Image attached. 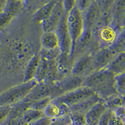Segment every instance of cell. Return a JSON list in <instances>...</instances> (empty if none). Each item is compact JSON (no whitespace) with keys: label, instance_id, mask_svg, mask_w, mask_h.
<instances>
[{"label":"cell","instance_id":"1","mask_svg":"<svg viewBox=\"0 0 125 125\" xmlns=\"http://www.w3.org/2000/svg\"><path fill=\"white\" fill-rule=\"evenodd\" d=\"M83 86L90 88L103 101L117 94L115 88V74L106 68L94 71L84 78Z\"/></svg>","mask_w":125,"mask_h":125},{"label":"cell","instance_id":"2","mask_svg":"<svg viewBox=\"0 0 125 125\" xmlns=\"http://www.w3.org/2000/svg\"><path fill=\"white\" fill-rule=\"evenodd\" d=\"M38 81L34 79L28 82L10 88L0 94V106H13L22 101L28 95L33 88L38 84Z\"/></svg>","mask_w":125,"mask_h":125},{"label":"cell","instance_id":"3","mask_svg":"<svg viewBox=\"0 0 125 125\" xmlns=\"http://www.w3.org/2000/svg\"><path fill=\"white\" fill-rule=\"evenodd\" d=\"M66 24L71 40V50L70 56L71 58L74 60L77 41L84 29L83 14L76 6L67 15Z\"/></svg>","mask_w":125,"mask_h":125},{"label":"cell","instance_id":"4","mask_svg":"<svg viewBox=\"0 0 125 125\" xmlns=\"http://www.w3.org/2000/svg\"><path fill=\"white\" fill-rule=\"evenodd\" d=\"M58 97V93L56 83H38L23 101L31 103L46 98H51L54 100Z\"/></svg>","mask_w":125,"mask_h":125},{"label":"cell","instance_id":"5","mask_svg":"<svg viewBox=\"0 0 125 125\" xmlns=\"http://www.w3.org/2000/svg\"><path fill=\"white\" fill-rule=\"evenodd\" d=\"M94 92L90 88L82 86L76 90L66 93L63 95L54 99V101L64 104L68 107H71L78 103L83 101L94 94Z\"/></svg>","mask_w":125,"mask_h":125},{"label":"cell","instance_id":"6","mask_svg":"<svg viewBox=\"0 0 125 125\" xmlns=\"http://www.w3.org/2000/svg\"><path fill=\"white\" fill-rule=\"evenodd\" d=\"M119 33L111 24L104 25L97 29V39L101 48H109L118 40Z\"/></svg>","mask_w":125,"mask_h":125},{"label":"cell","instance_id":"7","mask_svg":"<svg viewBox=\"0 0 125 125\" xmlns=\"http://www.w3.org/2000/svg\"><path fill=\"white\" fill-rule=\"evenodd\" d=\"M93 72H94L93 55L90 54H84L78 60L74 61L71 69V74L85 78Z\"/></svg>","mask_w":125,"mask_h":125},{"label":"cell","instance_id":"8","mask_svg":"<svg viewBox=\"0 0 125 125\" xmlns=\"http://www.w3.org/2000/svg\"><path fill=\"white\" fill-rule=\"evenodd\" d=\"M68 14L64 12L55 32L60 40V49L61 53L70 54L71 50V40L67 27Z\"/></svg>","mask_w":125,"mask_h":125},{"label":"cell","instance_id":"9","mask_svg":"<svg viewBox=\"0 0 125 125\" xmlns=\"http://www.w3.org/2000/svg\"><path fill=\"white\" fill-rule=\"evenodd\" d=\"M84 78L70 74L56 83L58 97L83 86Z\"/></svg>","mask_w":125,"mask_h":125},{"label":"cell","instance_id":"10","mask_svg":"<svg viewBox=\"0 0 125 125\" xmlns=\"http://www.w3.org/2000/svg\"><path fill=\"white\" fill-rule=\"evenodd\" d=\"M83 14L84 28L93 31L100 23L101 12L96 1H92L90 6Z\"/></svg>","mask_w":125,"mask_h":125},{"label":"cell","instance_id":"11","mask_svg":"<svg viewBox=\"0 0 125 125\" xmlns=\"http://www.w3.org/2000/svg\"><path fill=\"white\" fill-rule=\"evenodd\" d=\"M64 13L62 1H57L56 4L50 17L41 23L44 33L55 31Z\"/></svg>","mask_w":125,"mask_h":125},{"label":"cell","instance_id":"12","mask_svg":"<svg viewBox=\"0 0 125 125\" xmlns=\"http://www.w3.org/2000/svg\"><path fill=\"white\" fill-rule=\"evenodd\" d=\"M115 57L109 48L100 49L94 55H93V66L94 71L106 68Z\"/></svg>","mask_w":125,"mask_h":125},{"label":"cell","instance_id":"13","mask_svg":"<svg viewBox=\"0 0 125 125\" xmlns=\"http://www.w3.org/2000/svg\"><path fill=\"white\" fill-rule=\"evenodd\" d=\"M70 108L64 104L60 103L52 100L44 109V114L46 117L51 119H56L69 115Z\"/></svg>","mask_w":125,"mask_h":125},{"label":"cell","instance_id":"14","mask_svg":"<svg viewBox=\"0 0 125 125\" xmlns=\"http://www.w3.org/2000/svg\"><path fill=\"white\" fill-rule=\"evenodd\" d=\"M56 62L60 80L65 76L71 74L74 61L71 58L70 54L61 53L56 58Z\"/></svg>","mask_w":125,"mask_h":125},{"label":"cell","instance_id":"15","mask_svg":"<svg viewBox=\"0 0 125 125\" xmlns=\"http://www.w3.org/2000/svg\"><path fill=\"white\" fill-rule=\"evenodd\" d=\"M106 109L104 101L101 100L97 103L85 115L87 125H98L100 118Z\"/></svg>","mask_w":125,"mask_h":125},{"label":"cell","instance_id":"16","mask_svg":"<svg viewBox=\"0 0 125 125\" xmlns=\"http://www.w3.org/2000/svg\"><path fill=\"white\" fill-rule=\"evenodd\" d=\"M101 100L99 96L94 94L92 96L70 107V113H79L86 115L94 105Z\"/></svg>","mask_w":125,"mask_h":125},{"label":"cell","instance_id":"17","mask_svg":"<svg viewBox=\"0 0 125 125\" xmlns=\"http://www.w3.org/2000/svg\"><path fill=\"white\" fill-rule=\"evenodd\" d=\"M42 49L53 50L60 48V40L55 31L44 32L41 40Z\"/></svg>","mask_w":125,"mask_h":125},{"label":"cell","instance_id":"18","mask_svg":"<svg viewBox=\"0 0 125 125\" xmlns=\"http://www.w3.org/2000/svg\"><path fill=\"white\" fill-rule=\"evenodd\" d=\"M56 3L57 1L53 0L45 3L33 14V20L38 23H43L50 17Z\"/></svg>","mask_w":125,"mask_h":125},{"label":"cell","instance_id":"19","mask_svg":"<svg viewBox=\"0 0 125 125\" xmlns=\"http://www.w3.org/2000/svg\"><path fill=\"white\" fill-rule=\"evenodd\" d=\"M106 69L115 75L125 73V53L122 52L116 56Z\"/></svg>","mask_w":125,"mask_h":125},{"label":"cell","instance_id":"20","mask_svg":"<svg viewBox=\"0 0 125 125\" xmlns=\"http://www.w3.org/2000/svg\"><path fill=\"white\" fill-rule=\"evenodd\" d=\"M40 55L39 53L34 54L31 58L25 70L23 82H28L34 80L40 65Z\"/></svg>","mask_w":125,"mask_h":125},{"label":"cell","instance_id":"21","mask_svg":"<svg viewBox=\"0 0 125 125\" xmlns=\"http://www.w3.org/2000/svg\"><path fill=\"white\" fill-rule=\"evenodd\" d=\"M104 104L107 109L113 112L118 108L125 106V96L115 94L106 100Z\"/></svg>","mask_w":125,"mask_h":125},{"label":"cell","instance_id":"22","mask_svg":"<svg viewBox=\"0 0 125 125\" xmlns=\"http://www.w3.org/2000/svg\"><path fill=\"white\" fill-rule=\"evenodd\" d=\"M29 108H30V103L24 102L23 101H20L12 106L11 110L8 118H14L22 116L24 112Z\"/></svg>","mask_w":125,"mask_h":125},{"label":"cell","instance_id":"23","mask_svg":"<svg viewBox=\"0 0 125 125\" xmlns=\"http://www.w3.org/2000/svg\"><path fill=\"white\" fill-rule=\"evenodd\" d=\"M23 5H24L23 1H16V0L7 1L4 12L8 13L13 18H14L22 10Z\"/></svg>","mask_w":125,"mask_h":125},{"label":"cell","instance_id":"24","mask_svg":"<svg viewBox=\"0 0 125 125\" xmlns=\"http://www.w3.org/2000/svg\"><path fill=\"white\" fill-rule=\"evenodd\" d=\"M24 121L28 125L32 123L33 122L38 121L39 119L45 116L43 111H38L36 109L29 108L24 112L23 115L22 116Z\"/></svg>","mask_w":125,"mask_h":125},{"label":"cell","instance_id":"25","mask_svg":"<svg viewBox=\"0 0 125 125\" xmlns=\"http://www.w3.org/2000/svg\"><path fill=\"white\" fill-rule=\"evenodd\" d=\"M125 33L123 31L119 34L118 40L111 47L109 48L110 50L115 56L118 55L119 53L125 52Z\"/></svg>","mask_w":125,"mask_h":125},{"label":"cell","instance_id":"26","mask_svg":"<svg viewBox=\"0 0 125 125\" xmlns=\"http://www.w3.org/2000/svg\"><path fill=\"white\" fill-rule=\"evenodd\" d=\"M115 88L117 94L125 96V73L115 75Z\"/></svg>","mask_w":125,"mask_h":125},{"label":"cell","instance_id":"27","mask_svg":"<svg viewBox=\"0 0 125 125\" xmlns=\"http://www.w3.org/2000/svg\"><path fill=\"white\" fill-rule=\"evenodd\" d=\"M52 100H53L51 98H46L42 100L33 101L30 103V108L44 112V109Z\"/></svg>","mask_w":125,"mask_h":125},{"label":"cell","instance_id":"28","mask_svg":"<svg viewBox=\"0 0 125 125\" xmlns=\"http://www.w3.org/2000/svg\"><path fill=\"white\" fill-rule=\"evenodd\" d=\"M61 53V51L60 48H57L53 50H46L41 48V50L39 53L40 56L45 60L50 61V60H56Z\"/></svg>","mask_w":125,"mask_h":125},{"label":"cell","instance_id":"29","mask_svg":"<svg viewBox=\"0 0 125 125\" xmlns=\"http://www.w3.org/2000/svg\"><path fill=\"white\" fill-rule=\"evenodd\" d=\"M71 123L73 125H86V119L85 115L79 113H70L69 115Z\"/></svg>","mask_w":125,"mask_h":125},{"label":"cell","instance_id":"30","mask_svg":"<svg viewBox=\"0 0 125 125\" xmlns=\"http://www.w3.org/2000/svg\"><path fill=\"white\" fill-rule=\"evenodd\" d=\"M14 18L6 12L0 14V30L6 28L11 23Z\"/></svg>","mask_w":125,"mask_h":125},{"label":"cell","instance_id":"31","mask_svg":"<svg viewBox=\"0 0 125 125\" xmlns=\"http://www.w3.org/2000/svg\"><path fill=\"white\" fill-rule=\"evenodd\" d=\"M11 108V106H0V125H3L7 119Z\"/></svg>","mask_w":125,"mask_h":125},{"label":"cell","instance_id":"32","mask_svg":"<svg viewBox=\"0 0 125 125\" xmlns=\"http://www.w3.org/2000/svg\"><path fill=\"white\" fill-rule=\"evenodd\" d=\"M2 125H28L23 119V116L14 118H7Z\"/></svg>","mask_w":125,"mask_h":125},{"label":"cell","instance_id":"33","mask_svg":"<svg viewBox=\"0 0 125 125\" xmlns=\"http://www.w3.org/2000/svg\"><path fill=\"white\" fill-rule=\"evenodd\" d=\"M113 115V111L106 109L102 116L100 118V120L98 121V125H109V120Z\"/></svg>","mask_w":125,"mask_h":125},{"label":"cell","instance_id":"34","mask_svg":"<svg viewBox=\"0 0 125 125\" xmlns=\"http://www.w3.org/2000/svg\"><path fill=\"white\" fill-rule=\"evenodd\" d=\"M71 124V120L69 115L56 119H51L50 125H69Z\"/></svg>","mask_w":125,"mask_h":125},{"label":"cell","instance_id":"35","mask_svg":"<svg viewBox=\"0 0 125 125\" xmlns=\"http://www.w3.org/2000/svg\"><path fill=\"white\" fill-rule=\"evenodd\" d=\"M92 1H86V0H79L76 1L75 6L81 13H83L90 6Z\"/></svg>","mask_w":125,"mask_h":125},{"label":"cell","instance_id":"36","mask_svg":"<svg viewBox=\"0 0 125 125\" xmlns=\"http://www.w3.org/2000/svg\"><path fill=\"white\" fill-rule=\"evenodd\" d=\"M76 1L74 0H64L62 1V8L64 10V11L66 13L68 14L73 9L75 6Z\"/></svg>","mask_w":125,"mask_h":125},{"label":"cell","instance_id":"37","mask_svg":"<svg viewBox=\"0 0 125 125\" xmlns=\"http://www.w3.org/2000/svg\"><path fill=\"white\" fill-rule=\"evenodd\" d=\"M125 106L120 107V108H118L113 111V113L115 114V115L119 118V119L122 120L123 121L125 122Z\"/></svg>","mask_w":125,"mask_h":125},{"label":"cell","instance_id":"38","mask_svg":"<svg viewBox=\"0 0 125 125\" xmlns=\"http://www.w3.org/2000/svg\"><path fill=\"white\" fill-rule=\"evenodd\" d=\"M51 122V119L48 117H43L38 121L33 122L28 125H50Z\"/></svg>","mask_w":125,"mask_h":125},{"label":"cell","instance_id":"39","mask_svg":"<svg viewBox=\"0 0 125 125\" xmlns=\"http://www.w3.org/2000/svg\"><path fill=\"white\" fill-rule=\"evenodd\" d=\"M125 122L123 121L122 120L119 119V118H117L115 114L113 112V115L111 116L110 120H109V125H125Z\"/></svg>","mask_w":125,"mask_h":125},{"label":"cell","instance_id":"40","mask_svg":"<svg viewBox=\"0 0 125 125\" xmlns=\"http://www.w3.org/2000/svg\"><path fill=\"white\" fill-rule=\"evenodd\" d=\"M6 3H7L6 0H0V14L4 12Z\"/></svg>","mask_w":125,"mask_h":125},{"label":"cell","instance_id":"41","mask_svg":"<svg viewBox=\"0 0 125 125\" xmlns=\"http://www.w3.org/2000/svg\"><path fill=\"white\" fill-rule=\"evenodd\" d=\"M72 125V124L71 123V124H70V125Z\"/></svg>","mask_w":125,"mask_h":125},{"label":"cell","instance_id":"42","mask_svg":"<svg viewBox=\"0 0 125 125\" xmlns=\"http://www.w3.org/2000/svg\"><path fill=\"white\" fill-rule=\"evenodd\" d=\"M87 125V124H86V125Z\"/></svg>","mask_w":125,"mask_h":125}]
</instances>
